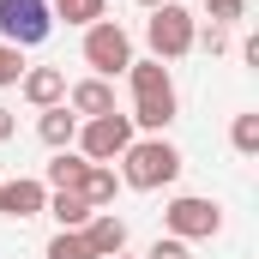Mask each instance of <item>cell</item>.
Wrapping results in <instances>:
<instances>
[{
  "label": "cell",
  "mask_w": 259,
  "mask_h": 259,
  "mask_svg": "<svg viewBox=\"0 0 259 259\" xmlns=\"http://www.w3.org/2000/svg\"><path fill=\"white\" fill-rule=\"evenodd\" d=\"M139 6H145V12H151V6H163V0H139Z\"/></svg>",
  "instance_id": "obj_25"
},
{
  "label": "cell",
  "mask_w": 259,
  "mask_h": 259,
  "mask_svg": "<svg viewBox=\"0 0 259 259\" xmlns=\"http://www.w3.org/2000/svg\"><path fill=\"white\" fill-rule=\"evenodd\" d=\"M42 211L55 217V229H84V223H91V205H84L78 193H49Z\"/></svg>",
  "instance_id": "obj_16"
},
{
  "label": "cell",
  "mask_w": 259,
  "mask_h": 259,
  "mask_svg": "<svg viewBox=\"0 0 259 259\" xmlns=\"http://www.w3.org/2000/svg\"><path fill=\"white\" fill-rule=\"evenodd\" d=\"M205 12H211V24H223V30H229V24H241V18H247V0H205Z\"/></svg>",
  "instance_id": "obj_20"
},
{
  "label": "cell",
  "mask_w": 259,
  "mask_h": 259,
  "mask_svg": "<svg viewBox=\"0 0 259 259\" xmlns=\"http://www.w3.org/2000/svg\"><path fill=\"white\" fill-rule=\"evenodd\" d=\"M84 66H91V78H121L133 66V36L115 18H97L84 30Z\"/></svg>",
  "instance_id": "obj_4"
},
{
  "label": "cell",
  "mask_w": 259,
  "mask_h": 259,
  "mask_svg": "<svg viewBox=\"0 0 259 259\" xmlns=\"http://www.w3.org/2000/svg\"><path fill=\"white\" fill-rule=\"evenodd\" d=\"M36 139L49 145V151H72V139H78V115L55 103V109H36Z\"/></svg>",
  "instance_id": "obj_12"
},
{
  "label": "cell",
  "mask_w": 259,
  "mask_h": 259,
  "mask_svg": "<svg viewBox=\"0 0 259 259\" xmlns=\"http://www.w3.org/2000/svg\"><path fill=\"white\" fill-rule=\"evenodd\" d=\"M229 145H235V157H259V115H235V127H229Z\"/></svg>",
  "instance_id": "obj_18"
},
{
  "label": "cell",
  "mask_w": 259,
  "mask_h": 259,
  "mask_svg": "<svg viewBox=\"0 0 259 259\" xmlns=\"http://www.w3.org/2000/svg\"><path fill=\"white\" fill-rule=\"evenodd\" d=\"M145 259H193V247H187V241H175V235H157V241L145 247Z\"/></svg>",
  "instance_id": "obj_23"
},
{
  "label": "cell",
  "mask_w": 259,
  "mask_h": 259,
  "mask_svg": "<svg viewBox=\"0 0 259 259\" xmlns=\"http://www.w3.org/2000/svg\"><path fill=\"white\" fill-rule=\"evenodd\" d=\"M193 36H199V18L187 12V6H175V0L151 6V18H145L151 61H181V55H193Z\"/></svg>",
  "instance_id": "obj_2"
},
{
  "label": "cell",
  "mask_w": 259,
  "mask_h": 259,
  "mask_svg": "<svg viewBox=\"0 0 259 259\" xmlns=\"http://www.w3.org/2000/svg\"><path fill=\"white\" fill-rule=\"evenodd\" d=\"M163 229L175 241H211V235H223V205L205 199V193H181V199H169Z\"/></svg>",
  "instance_id": "obj_3"
},
{
  "label": "cell",
  "mask_w": 259,
  "mask_h": 259,
  "mask_svg": "<svg viewBox=\"0 0 259 259\" xmlns=\"http://www.w3.org/2000/svg\"><path fill=\"white\" fill-rule=\"evenodd\" d=\"M127 145H133V121L121 109L115 115H97V121H78V139H72V151L84 163H121Z\"/></svg>",
  "instance_id": "obj_5"
},
{
  "label": "cell",
  "mask_w": 259,
  "mask_h": 259,
  "mask_svg": "<svg viewBox=\"0 0 259 259\" xmlns=\"http://www.w3.org/2000/svg\"><path fill=\"white\" fill-rule=\"evenodd\" d=\"M84 169H91V163H84L78 151H55V163L42 169V187H49V193H78Z\"/></svg>",
  "instance_id": "obj_14"
},
{
  "label": "cell",
  "mask_w": 259,
  "mask_h": 259,
  "mask_svg": "<svg viewBox=\"0 0 259 259\" xmlns=\"http://www.w3.org/2000/svg\"><path fill=\"white\" fill-rule=\"evenodd\" d=\"M49 30H55L49 0H0V42H12V49H36Z\"/></svg>",
  "instance_id": "obj_6"
},
{
  "label": "cell",
  "mask_w": 259,
  "mask_h": 259,
  "mask_svg": "<svg viewBox=\"0 0 259 259\" xmlns=\"http://www.w3.org/2000/svg\"><path fill=\"white\" fill-rule=\"evenodd\" d=\"M199 6H205V0H199Z\"/></svg>",
  "instance_id": "obj_27"
},
{
  "label": "cell",
  "mask_w": 259,
  "mask_h": 259,
  "mask_svg": "<svg viewBox=\"0 0 259 259\" xmlns=\"http://www.w3.org/2000/svg\"><path fill=\"white\" fill-rule=\"evenodd\" d=\"M121 78H127L133 97H163V91H175V78H169V66H163V61H133Z\"/></svg>",
  "instance_id": "obj_15"
},
{
  "label": "cell",
  "mask_w": 259,
  "mask_h": 259,
  "mask_svg": "<svg viewBox=\"0 0 259 259\" xmlns=\"http://www.w3.org/2000/svg\"><path fill=\"white\" fill-rule=\"evenodd\" d=\"M78 235L91 241V253H97V259H115V253H127V223H121L115 211H91V223H84Z\"/></svg>",
  "instance_id": "obj_11"
},
{
  "label": "cell",
  "mask_w": 259,
  "mask_h": 259,
  "mask_svg": "<svg viewBox=\"0 0 259 259\" xmlns=\"http://www.w3.org/2000/svg\"><path fill=\"white\" fill-rule=\"evenodd\" d=\"M181 169H187V157L169 139H133L121 151V187H133V193H163L181 181Z\"/></svg>",
  "instance_id": "obj_1"
},
{
  "label": "cell",
  "mask_w": 259,
  "mask_h": 259,
  "mask_svg": "<svg viewBox=\"0 0 259 259\" xmlns=\"http://www.w3.org/2000/svg\"><path fill=\"white\" fill-rule=\"evenodd\" d=\"M18 78H24V49L0 42V91H6V84H18Z\"/></svg>",
  "instance_id": "obj_21"
},
{
  "label": "cell",
  "mask_w": 259,
  "mask_h": 259,
  "mask_svg": "<svg viewBox=\"0 0 259 259\" xmlns=\"http://www.w3.org/2000/svg\"><path fill=\"white\" fill-rule=\"evenodd\" d=\"M121 193V175H115V163H91L84 169V181H78V199L91 205V211H109Z\"/></svg>",
  "instance_id": "obj_13"
},
{
  "label": "cell",
  "mask_w": 259,
  "mask_h": 259,
  "mask_svg": "<svg viewBox=\"0 0 259 259\" xmlns=\"http://www.w3.org/2000/svg\"><path fill=\"white\" fill-rule=\"evenodd\" d=\"M66 109H72L78 121H97V115H115V84H109V78H78V84L66 91Z\"/></svg>",
  "instance_id": "obj_10"
},
{
  "label": "cell",
  "mask_w": 259,
  "mask_h": 259,
  "mask_svg": "<svg viewBox=\"0 0 259 259\" xmlns=\"http://www.w3.org/2000/svg\"><path fill=\"white\" fill-rule=\"evenodd\" d=\"M229 42H235V36H229L223 24H205V30L193 36V49H205V55H229Z\"/></svg>",
  "instance_id": "obj_22"
},
{
  "label": "cell",
  "mask_w": 259,
  "mask_h": 259,
  "mask_svg": "<svg viewBox=\"0 0 259 259\" xmlns=\"http://www.w3.org/2000/svg\"><path fill=\"white\" fill-rule=\"evenodd\" d=\"M18 91H24L30 109H55V103H66V72L61 66H24Z\"/></svg>",
  "instance_id": "obj_8"
},
{
  "label": "cell",
  "mask_w": 259,
  "mask_h": 259,
  "mask_svg": "<svg viewBox=\"0 0 259 259\" xmlns=\"http://www.w3.org/2000/svg\"><path fill=\"white\" fill-rule=\"evenodd\" d=\"M12 133H18V121H12V109H0V145H6Z\"/></svg>",
  "instance_id": "obj_24"
},
{
  "label": "cell",
  "mask_w": 259,
  "mask_h": 259,
  "mask_svg": "<svg viewBox=\"0 0 259 259\" xmlns=\"http://www.w3.org/2000/svg\"><path fill=\"white\" fill-rule=\"evenodd\" d=\"M49 12L66 18V24H78V30H91L97 18H109V0H49Z\"/></svg>",
  "instance_id": "obj_17"
},
{
  "label": "cell",
  "mask_w": 259,
  "mask_h": 259,
  "mask_svg": "<svg viewBox=\"0 0 259 259\" xmlns=\"http://www.w3.org/2000/svg\"><path fill=\"white\" fill-rule=\"evenodd\" d=\"M42 259H97V253H91V241H84L78 229H55V241H49Z\"/></svg>",
  "instance_id": "obj_19"
},
{
  "label": "cell",
  "mask_w": 259,
  "mask_h": 259,
  "mask_svg": "<svg viewBox=\"0 0 259 259\" xmlns=\"http://www.w3.org/2000/svg\"><path fill=\"white\" fill-rule=\"evenodd\" d=\"M175 115H181V97L175 91H163V97H133V127H145L151 139H163V133L175 127Z\"/></svg>",
  "instance_id": "obj_9"
},
{
  "label": "cell",
  "mask_w": 259,
  "mask_h": 259,
  "mask_svg": "<svg viewBox=\"0 0 259 259\" xmlns=\"http://www.w3.org/2000/svg\"><path fill=\"white\" fill-rule=\"evenodd\" d=\"M42 205H49V187H42L36 175H0V217L24 223V217H36Z\"/></svg>",
  "instance_id": "obj_7"
},
{
  "label": "cell",
  "mask_w": 259,
  "mask_h": 259,
  "mask_svg": "<svg viewBox=\"0 0 259 259\" xmlns=\"http://www.w3.org/2000/svg\"><path fill=\"white\" fill-rule=\"evenodd\" d=\"M115 259H133V253H115Z\"/></svg>",
  "instance_id": "obj_26"
}]
</instances>
